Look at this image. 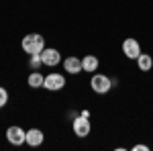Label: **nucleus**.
<instances>
[{"label": "nucleus", "mask_w": 153, "mask_h": 151, "mask_svg": "<svg viewBox=\"0 0 153 151\" xmlns=\"http://www.w3.org/2000/svg\"><path fill=\"white\" fill-rule=\"evenodd\" d=\"M45 49V39L39 33H31V35L23 37V51L29 55H41V51Z\"/></svg>", "instance_id": "1"}, {"label": "nucleus", "mask_w": 153, "mask_h": 151, "mask_svg": "<svg viewBox=\"0 0 153 151\" xmlns=\"http://www.w3.org/2000/svg\"><path fill=\"white\" fill-rule=\"evenodd\" d=\"M90 88L96 94H106V92H110V88H112V80L108 76H104V74H94L92 80H90Z\"/></svg>", "instance_id": "2"}, {"label": "nucleus", "mask_w": 153, "mask_h": 151, "mask_svg": "<svg viewBox=\"0 0 153 151\" xmlns=\"http://www.w3.org/2000/svg\"><path fill=\"white\" fill-rule=\"evenodd\" d=\"M71 129H74L76 137H88V135H90V131H92V127H90V121H88L86 116H82V115L74 118Z\"/></svg>", "instance_id": "3"}, {"label": "nucleus", "mask_w": 153, "mask_h": 151, "mask_svg": "<svg viewBox=\"0 0 153 151\" xmlns=\"http://www.w3.org/2000/svg\"><path fill=\"white\" fill-rule=\"evenodd\" d=\"M123 53H125L129 59H137L139 55H141V45H139V41L133 39V37L125 39V41H123Z\"/></svg>", "instance_id": "4"}, {"label": "nucleus", "mask_w": 153, "mask_h": 151, "mask_svg": "<svg viewBox=\"0 0 153 151\" xmlns=\"http://www.w3.org/2000/svg\"><path fill=\"white\" fill-rule=\"evenodd\" d=\"M6 139L12 145H23L25 141H27V131H23V129L16 127V125H12V127L6 129Z\"/></svg>", "instance_id": "5"}, {"label": "nucleus", "mask_w": 153, "mask_h": 151, "mask_svg": "<svg viewBox=\"0 0 153 151\" xmlns=\"http://www.w3.org/2000/svg\"><path fill=\"white\" fill-rule=\"evenodd\" d=\"M65 86V78L61 76V74H49V76H45V84H43V88H47V90H51V92H57V90H61Z\"/></svg>", "instance_id": "6"}, {"label": "nucleus", "mask_w": 153, "mask_h": 151, "mask_svg": "<svg viewBox=\"0 0 153 151\" xmlns=\"http://www.w3.org/2000/svg\"><path fill=\"white\" fill-rule=\"evenodd\" d=\"M41 61L47 68H55L59 61H61V55H59L57 49H43L41 51Z\"/></svg>", "instance_id": "7"}, {"label": "nucleus", "mask_w": 153, "mask_h": 151, "mask_svg": "<svg viewBox=\"0 0 153 151\" xmlns=\"http://www.w3.org/2000/svg\"><path fill=\"white\" fill-rule=\"evenodd\" d=\"M63 68H65V71H70V74H80L82 70V59L74 57V55H70V57L63 61Z\"/></svg>", "instance_id": "8"}, {"label": "nucleus", "mask_w": 153, "mask_h": 151, "mask_svg": "<svg viewBox=\"0 0 153 151\" xmlns=\"http://www.w3.org/2000/svg\"><path fill=\"white\" fill-rule=\"evenodd\" d=\"M27 145H31V147H39L41 143H43V133L39 131V129H31V131H27V141H25Z\"/></svg>", "instance_id": "9"}, {"label": "nucleus", "mask_w": 153, "mask_h": 151, "mask_svg": "<svg viewBox=\"0 0 153 151\" xmlns=\"http://www.w3.org/2000/svg\"><path fill=\"white\" fill-rule=\"evenodd\" d=\"M27 82H29V86H31V88H43L45 78L41 76V71H39V70H33V74L27 78Z\"/></svg>", "instance_id": "10"}, {"label": "nucleus", "mask_w": 153, "mask_h": 151, "mask_svg": "<svg viewBox=\"0 0 153 151\" xmlns=\"http://www.w3.org/2000/svg\"><path fill=\"white\" fill-rule=\"evenodd\" d=\"M137 65H139V70H141V71H149L153 68V57H151V55H147V53H141V55L137 57Z\"/></svg>", "instance_id": "11"}, {"label": "nucleus", "mask_w": 153, "mask_h": 151, "mask_svg": "<svg viewBox=\"0 0 153 151\" xmlns=\"http://www.w3.org/2000/svg\"><path fill=\"white\" fill-rule=\"evenodd\" d=\"M82 70L84 71H96L98 70V57L96 55H86L82 59Z\"/></svg>", "instance_id": "12"}, {"label": "nucleus", "mask_w": 153, "mask_h": 151, "mask_svg": "<svg viewBox=\"0 0 153 151\" xmlns=\"http://www.w3.org/2000/svg\"><path fill=\"white\" fill-rule=\"evenodd\" d=\"M43 65V61H41V55H31V68L33 70H39Z\"/></svg>", "instance_id": "13"}, {"label": "nucleus", "mask_w": 153, "mask_h": 151, "mask_svg": "<svg viewBox=\"0 0 153 151\" xmlns=\"http://www.w3.org/2000/svg\"><path fill=\"white\" fill-rule=\"evenodd\" d=\"M6 102H8V92L0 86V108H2V106H6Z\"/></svg>", "instance_id": "14"}, {"label": "nucleus", "mask_w": 153, "mask_h": 151, "mask_svg": "<svg viewBox=\"0 0 153 151\" xmlns=\"http://www.w3.org/2000/svg\"><path fill=\"white\" fill-rule=\"evenodd\" d=\"M133 149L135 151H149V147H147V145H135Z\"/></svg>", "instance_id": "15"}]
</instances>
